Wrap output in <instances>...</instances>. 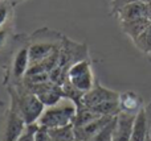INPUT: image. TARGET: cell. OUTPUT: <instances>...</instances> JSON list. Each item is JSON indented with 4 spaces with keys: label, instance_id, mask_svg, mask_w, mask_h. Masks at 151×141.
I'll return each mask as SVG.
<instances>
[{
    "label": "cell",
    "instance_id": "1",
    "mask_svg": "<svg viewBox=\"0 0 151 141\" xmlns=\"http://www.w3.org/2000/svg\"><path fill=\"white\" fill-rule=\"evenodd\" d=\"M60 32L40 28L29 36V69L27 73H50L57 66L63 45Z\"/></svg>",
    "mask_w": 151,
    "mask_h": 141
},
{
    "label": "cell",
    "instance_id": "2",
    "mask_svg": "<svg viewBox=\"0 0 151 141\" xmlns=\"http://www.w3.org/2000/svg\"><path fill=\"white\" fill-rule=\"evenodd\" d=\"M4 74V86L23 81L29 69V36L16 34Z\"/></svg>",
    "mask_w": 151,
    "mask_h": 141
},
{
    "label": "cell",
    "instance_id": "3",
    "mask_svg": "<svg viewBox=\"0 0 151 141\" xmlns=\"http://www.w3.org/2000/svg\"><path fill=\"white\" fill-rule=\"evenodd\" d=\"M86 58H89L88 46L85 44H78V42L64 36L58 63L49 73L50 81L63 86L64 82L66 81V73H68L69 67L78 61L86 60Z\"/></svg>",
    "mask_w": 151,
    "mask_h": 141
},
{
    "label": "cell",
    "instance_id": "4",
    "mask_svg": "<svg viewBox=\"0 0 151 141\" xmlns=\"http://www.w3.org/2000/svg\"><path fill=\"white\" fill-rule=\"evenodd\" d=\"M5 87H7L8 95L15 98L17 108L27 125L37 124L40 116L45 110V106L42 104L41 100L32 91H29L21 82L16 84H7Z\"/></svg>",
    "mask_w": 151,
    "mask_h": 141
},
{
    "label": "cell",
    "instance_id": "5",
    "mask_svg": "<svg viewBox=\"0 0 151 141\" xmlns=\"http://www.w3.org/2000/svg\"><path fill=\"white\" fill-rule=\"evenodd\" d=\"M76 112H77V106L72 100L64 98L57 104L45 108L37 121V125L47 129L69 125V124H73Z\"/></svg>",
    "mask_w": 151,
    "mask_h": 141
},
{
    "label": "cell",
    "instance_id": "6",
    "mask_svg": "<svg viewBox=\"0 0 151 141\" xmlns=\"http://www.w3.org/2000/svg\"><path fill=\"white\" fill-rule=\"evenodd\" d=\"M25 127L15 98L9 96V106L0 115V141H17Z\"/></svg>",
    "mask_w": 151,
    "mask_h": 141
},
{
    "label": "cell",
    "instance_id": "7",
    "mask_svg": "<svg viewBox=\"0 0 151 141\" xmlns=\"http://www.w3.org/2000/svg\"><path fill=\"white\" fill-rule=\"evenodd\" d=\"M66 82H69L76 90L81 91L82 94L93 89L96 81H94L90 58L78 61L74 65H72L66 73Z\"/></svg>",
    "mask_w": 151,
    "mask_h": 141
},
{
    "label": "cell",
    "instance_id": "8",
    "mask_svg": "<svg viewBox=\"0 0 151 141\" xmlns=\"http://www.w3.org/2000/svg\"><path fill=\"white\" fill-rule=\"evenodd\" d=\"M21 83H23V82H21ZM24 86H25L29 91L33 92L42 102V104H44L45 107H52V106L57 104L58 102H61V100L64 99L63 87L52 81L42 82V83H37V84H29V86L24 84Z\"/></svg>",
    "mask_w": 151,
    "mask_h": 141
},
{
    "label": "cell",
    "instance_id": "9",
    "mask_svg": "<svg viewBox=\"0 0 151 141\" xmlns=\"http://www.w3.org/2000/svg\"><path fill=\"white\" fill-rule=\"evenodd\" d=\"M119 99V92L113 91L110 89H106L102 84H99L98 82H96L93 86V89L89 90L88 92H85L81 99V104L86 108H90V110H94L96 107L104 104L106 102H110V100H117ZM78 106V107H80Z\"/></svg>",
    "mask_w": 151,
    "mask_h": 141
},
{
    "label": "cell",
    "instance_id": "10",
    "mask_svg": "<svg viewBox=\"0 0 151 141\" xmlns=\"http://www.w3.org/2000/svg\"><path fill=\"white\" fill-rule=\"evenodd\" d=\"M137 115V113H135ZM134 113L119 112L115 119V127L113 132V141H130L131 140V131L135 119Z\"/></svg>",
    "mask_w": 151,
    "mask_h": 141
},
{
    "label": "cell",
    "instance_id": "11",
    "mask_svg": "<svg viewBox=\"0 0 151 141\" xmlns=\"http://www.w3.org/2000/svg\"><path fill=\"white\" fill-rule=\"evenodd\" d=\"M114 118L111 116H99L98 119L96 120L90 121L86 125L83 127H78V128H74V136H76V140H80V141H90L104 128L105 125L110 123Z\"/></svg>",
    "mask_w": 151,
    "mask_h": 141
},
{
    "label": "cell",
    "instance_id": "12",
    "mask_svg": "<svg viewBox=\"0 0 151 141\" xmlns=\"http://www.w3.org/2000/svg\"><path fill=\"white\" fill-rule=\"evenodd\" d=\"M119 21H130V20H135L139 17H146V3L145 0L142 1H134L130 4L122 7L117 13H115Z\"/></svg>",
    "mask_w": 151,
    "mask_h": 141
},
{
    "label": "cell",
    "instance_id": "13",
    "mask_svg": "<svg viewBox=\"0 0 151 141\" xmlns=\"http://www.w3.org/2000/svg\"><path fill=\"white\" fill-rule=\"evenodd\" d=\"M142 98L139 96L137 92L133 91H126L119 94V108L121 112H126V113H138V111L142 107Z\"/></svg>",
    "mask_w": 151,
    "mask_h": 141
},
{
    "label": "cell",
    "instance_id": "14",
    "mask_svg": "<svg viewBox=\"0 0 151 141\" xmlns=\"http://www.w3.org/2000/svg\"><path fill=\"white\" fill-rule=\"evenodd\" d=\"M151 21L146 17H139L135 20H130V21H122L121 23V28H122L123 33L127 37H130L131 41L137 40L145 30L146 28L150 25Z\"/></svg>",
    "mask_w": 151,
    "mask_h": 141
},
{
    "label": "cell",
    "instance_id": "15",
    "mask_svg": "<svg viewBox=\"0 0 151 141\" xmlns=\"http://www.w3.org/2000/svg\"><path fill=\"white\" fill-rule=\"evenodd\" d=\"M146 139H147V123H146V113H145V107H143L135 115L130 141H146Z\"/></svg>",
    "mask_w": 151,
    "mask_h": 141
},
{
    "label": "cell",
    "instance_id": "16",
    "mask_svg": "<svg viewBox=\"0 0 151 141\" xmlns=\"http://www.w3.org/2000/svg\"><path fill=\"white\" fill-rule=\"evenodd\" d=\"M99 115L96 113L94 111H91L90 108H86L83 106H80L77 107V112H76V118L73 121V127L74 128H78V127H83L88 123L98 119Z\"/></svg>",
    "mask_w": 151,
    "mask_h": 141
},
{
    "label": "cell",
    "instance_id": "17",
    "mask_svg": "<svg viewBox=\"0 0 151 141\" xmlns=\"http://www.w3.org/2000/svg\"><path fill=\"white\" fill-rule=\"evenodd\" d=\"M48 132H49V136L52 141H76L73 124L60 127V128L48 129Z\"/></svg>",
    "mask_w": 151,
    "mask_h": 141
},
{
    "label": "cell",
    "instance_id": "18",
    "mask_svg": "<svg viewBox=\"0 0 151 141\" xmlns=\"http://www.w3.org/2000/svg\"><path fill=\"white\" fill-rule=\"evenodd\" d=\"M133 42L142 53H145V54H147V55H151V23L146 28V30L137 40H134Z\"/></svg>",
    "mask_w": 151,
    "mask_h": 141
},
{
    "label": "cell",
    "instance_id": "19",
    "mask_svg": "<svg viewBox=\"0 0 151 141\" xmlns=\"http://www.w3.org/2000/svg\"><path fill=\"white\" fill-rule=\"evenodd\" d=\"M15 38L16 34L12 33V29L8 25L0 29V53H3L7 47H12Z\"/></svg>",
    "mask_w": 151,
    "mask_h": 141
},
{
    "label": "cell",
    "instance_id": "20",
    "mask_svg": "<svg viewBox=\"0 0 151 141\" xmlns=\"http://www.w3.org/2000/svg\"><path fill=\"white\" fill-rule=\"evenodd\" d=\"M115 119H117V116L107 125H105L90 141H113V132H114V127H115Z\"/></svg>",
    "mask_w": 151,
    "mask_h": 141
},
{
    "label": "cell",
    "instance_id": "21",
    "mask_svg": "<svg viewBox=\"0 0 151 141\" xmlns=\"http://www.w3.org/2000/svg\"><path fill=\"white\" fill-rule=\"evenodd\" d=\"M11 17V5L5 3H0V29L8 25Z\"/></svg>",
    "mask_w": 151,
    "mask_h": 141
},
{
    "label": "cell",
    "instance_id": "22",
    "mask_svg": "<svg viewBox=\"0 0 151 141\" xmlns=\"http://www.w3.org/2000/svg\"><path fill=\"white\" fill-rule=\"evenodd\" d=\"M37 124H31V125H27L24 129L23 135L20 136V139L17 141H35V135L37 131Z\"/></svg>",
    "mask_w": 151,
    "mask_h": 141
},
{
    "label": "cell",
    "instance_id": "23",
    "mask_svg": "<svg viewBox=\"0 0 151 141\" xmlns=\"http://www.w3.org/2000/svg\"><path fill=\"white\" fill-rule=\"evenodd\" d=\"M35 141H52L48 129L42 128V127H37L36 135H35Z\"/></svg>",
    "mask_w": 151,
    "mask_h": 141
},
{
    "label": "cell",
    "instance_id": "24",
    "mask_svg": "<svg viewBox=\"0 0 151 141\" xmlns=\"http://www.w3.org/2000/svg\"><path fill=\"white\" fill-rule=\"evenodd\" d=\"M146 113V123H147V139L146 141H151V102L145 107Z\"/></svg>",
    "mask_w": 151,
    "mask_h": 141
},
{
    "label": "cell",
    "instance_id": "25",
    "mask_svg": "<svg viewBox=\"0 0 151 141\" xmlns=\"http://www.w3.org/2000/svg\"><path fill=\"white\" fill-rule=\"evenodd\" d=\"M12 1V4H16V3H20V1H23V0H11Z\"/></svg>",
    "mask_w": 151,
    "mask_h": 141
},
{
    "label": "cell",
    "instance_id": "26",
    "mask_svg": "<svg viewBox=\"0 0 151 141\" xmlns=\"http://www.w3.org/2000/svg\"><path fill=\"white\" fill-rule=\"evenodd\" d=\"M76 141H80V140H76Z\"/></svg>",
    "mask_w": 151,
    "mask_h": 141
}]
</instances>
